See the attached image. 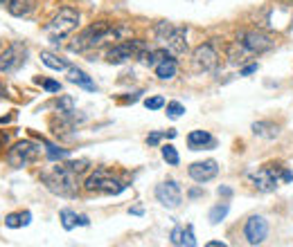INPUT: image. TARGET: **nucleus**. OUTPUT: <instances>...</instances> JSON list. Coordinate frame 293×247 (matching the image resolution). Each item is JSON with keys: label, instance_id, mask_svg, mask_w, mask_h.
<instances>
[{"label": "nucleus", "instance_id": "obj_1", "mask_svg": "<svg viewBox=\"0 0 293 247\" xmlns=\"http://www.w3.org/2000/svg\"><path fill=\"white\" fill-rule=\"evenodd\" d=\"M131 39V27L129 25H111V23H95V25L86 27L77 39L68 45L70 52H88L92 48H100V45L109 43V41H129Z\"/></svg>", "mask_w": 293, "mask_h": 247}, {"label": "nucleus", "instance_id": "obj_2", "mask_svg": "<svg viewBox=\"0 0 293 247\" xmlns=\"http://www.w3.org/2000/svg\"><path fill=\"white\" fill-rule=\"evenodd\" d=\"M41 182L45 184L48 191H52L54 195H61V198H74L79 191L77 173H74L66 162H59L57 166L43 171L41 173Z\"/></svg>", "mask_w": 293, "mask_h": 247}, {"label": "nucleus", "instance_id": "obj_3", "mask_svg": "<svg viewBox=\"0 0 293 247\" xmlns=\"http://www.w3.org/2000/svg\"><path fill=\"white\" fill-rule=\"evenodd\" d=\"M79 25V12L72 7H61L57 14H54V18L45 25V34H48L50 41H54V43H59L61 39H66L68 34H72L74 30H77Z\"/></svg>", "mask_w": 293, "mask_h": 247}, {"label": "nucleus", "instance_id": "obj_4", "mask_svg": "<svg viewBox=\"0 0 293 247\" xmlns=\"http://www.w3.org/2000/svg\"><path fill=\"white\" fill-rule=\"evenodd\" d=\"M41 155V144L30 142V139H23V142H16L12 148L7 151V162L14 169H23V166L36 162Z\"/></svg>", "mask_w": 293, "mask_h": 247}, {"label": "nucleus", "instance_id": "obj_5", "mask_svg": "<svg viewBox=\"0 0 293 247\" xmlns=\"http://www.w3.org/2000/svg\"><path fill=\"white\" fill-rule=\"evenodd\" d=\"M83 189L86 191H97V193H104V195H118L127 189V184L120 182L118 178L109 175L106 169H97L90 178L83 182Z\"/></svg>", "mask_w": 293, "mask_h": 247}, {"label": "nucleus", "instance_id": "obj_6", "mask_svg": "<svg viewBox=\"0 0 293 247\" xmlns=\"http://www.w3.org/2000/svg\"><path fill=\"white\" fill-rule=\"evenodd\" d=\"M147 50V45L142 43V41H122V43L113 45V48L109 50V54H106V61L113 63V65H120L124 61H129V59H136L140 57L142 52Z\"/></svg>", "mask_w": 293, "mask_h": 247}, {"label": "nucleus", "instance_id": "obj_7", "mask_svg": "<svg viewBox=\"0 0 293 247\" xmlns=\"http://www.w3.org/2000/svg\"><path fill=\"white\" fill-rule=\"evenodd\" d=\"M237 43L244 45V50H248L250 54H262V52H268L275 45V41L268 34H264V32H241L237 36Z\"/></svg>", "mask_w": 293, "mask_h": 247}, {"label": "nucleus", "instance_id": "obj_8", "mask_svg": "<svg viewBox=\"0 0 293 247\" xmlns=\"http://www.w3.org/2000/svg\"><path fill=\"white\" fill-rule=\"evenodd\" d=\"M192 63H194V70H197V72H212V70H217V65H219V54L212 48V43H203L194 50Z\"/></svg>", "mask_w": 293, "mask_h": 247}, {"label": "nucleus", "instance_id": "obj_9", "mask_svg": "<svg viewBox=\"0 0 293 247\" xmlns=\"http://www.w3.org/2000/svg\"><path fill=\"white\" fill-rule=\"evenodd\" d=\"M27 50L23 43H12L3 54H0V74H7L18 70L23 63H25Z\"/></svg>", "mask_w": 293, "mask_h": 247}, {"label": "nucleus", "instance_id": "obj_10", "mask_svg": "<svg viewBox=\"0 0 293 247\" xmlns=\"http://www.w3.org/2000/svg\"><path fill=\"white\" fill-rule=\"evenodd\" d=\"M244 236L250 245H259L266 240L268 236V222L264 216H253L246 220V227H244Z\"/></svg>", "mask_w": 293, "mask_h": 247}, {"label": "nucleus", "instance_id": "obj_11", "mask_svg": "<svg viewBox=\"0 0 293 247\" xmlns=\"http://www.w3.org/2000/svg\"><path fill=\"white\" fill-rule=\"evenodd\" d=\"M156 198L165 207L176 209L180 204V200H183V195H180V186L174 180H165V182H160L156 186Z\"/></svg>", "mask_w": 293, "mask_h": 247}, {"label": "nucleus", "instance_id": "obj_12", "mask_svg": "<svg viewBox=\"0 0 293 247\" xmlns=\"http://www.w3.org/2000/svg\"><path fill=\"white\" fill-rule=\"evenodd\" d=\"M187 173H189V178H192L194 182L203 184V182H210L212 178H217V173H219V164H217L215 160L194 162V164L187 169Z\"/></svg>", "mask_w": 293, "mask_h": 247}, {"label": "nucleus", "instance_id": "obj_13", "mask_svg": "<svg viewBox=\"0 0 293 247\" xmlns=\"http://www.w3.org/2000/svg\"><path fill=\"white\" fill-rule=\"evenodd\" d=\"M162 43L167 45V52L183 54L185 50H187V32H185L183 27H174V30H171V34L167 36Z\"/></svg>", "mask_w": 293, "mask_h": 247}, {"label": "nucleus", "instance_id": "obj_14", "mask_svg": "<svg viewBox=\"0 0 293 247\" xmlns=\"http://www.w3.org/2000/svg\"><path fill=\"white\" fill-rule=\"evenodd\" d=\"M253 184L257 186L259 191L268 193V191H273L277 186V173L273 169H268V166H264V169H259L257 173L253 175Z\"/></svg>", "mask_w": 293, "mask_h": 247}, {"label": "nucleus", "instance_id": "obj_15", "mask_svg": "<svg viewBox=\"0 0 293 247\" xmlns=\"http://www.w3.org/2000/svg\"><path fill=\"white\" fill-rule=\"evenodd\" d=\"M215 137H212L208 130H192L187 135V146L192 151H201V148H212L215 146Z\"/></svg>", "mask_w": 293, "mask_h": 247}, {"label": "nucleus", "instance_id": "obj_16", "mask_svg": "<svg viewBox=\"0 0 293 247\" xmlns=\"http://www.w3.org/2000/svg\"><path fill=\"white\" fill-rule=\"evenodd\" d=\"M169 240H171V245H176V247H194L197 245L192 227H174L169 234Z\"/></svg>", "mask_w": 293, "mask_h": 247}, {"label": "nucleus", "instance_id": "obj_17", "mask_svg": "<svg viewBox=\"0 0 293 247\" xmlns=\"http://www.w3.org/2000/svg\"><path fill=\"white\" fill-rule=\"evenodd\" d=\"M5 7H7V12L12 14V16L23 18V16H30L36 5H34V0H7Z\"/></svg>", "mask_w": 293, "mask_h": 247}, {"label": "nucleus", "instance_id": "obj_18", "mask_svg": "<svg viewBox=\"0 0 293 247\" xmlns=\"http://www.w3.org/2000/svg\"><path fill=\"white\" fill-rule=\"evenodd\" d=\"M176 70H178L176 59L167 57V59H162V61L156 65V77L162 79V81H167V79H174L176 77Z\"/></svg>", "mask_w": 293, "mask_h": 247}, {"label": "nucleus", "instance_id": "obj_19", "mask_svg": "<svg viewBox=\"0 0 293 247\" xmlns=\"http://www.w3.org/2000/svg\"><path fill=\"white\" fill-rule=\"evenodd\" d=\"M68 81L77 83V86L86 88V90H95V83L90 81V77H88L83 70H79V68H70V70H68Z\"/></svg>", "mask_w": 293, "mask_h": 247}, {"label": "nucleus", "instance_id": "obj_20", "mask_svg": "<svg viewBox=\"0 0 293 247\" xmlns=\"http://www.w3.org/2000/svg\"><path fill=\"white\" fill-rule=\"evenodd\" d=\"M41 61L48 65L50 70H68V68H70L66 59L57 57V54H52V52H41Z\"/></svg>", "mask_w": 293, "mask_h": 247}, {"label": "nucleus", "instance_id": "obj_21", "mask_svg": "<svg viewBox=\"0 0 293 247\" xmlns=\"http://www.w3.org/2000/svg\"><path fill=\"white\" fill-rule=\"evenodd\" d=\"M32 220V213L30 211H23V213H9L7 218H5V225L12 227V229H16V227H25L30 225Z\"/></svg>", "mask_w": 293, "mask_h": 247}, {"label": "nucleus", "instance_id": "obj_22", "mask_svg": "<svg viewBox=\"0 0 293 247\" xmlns=\"http://www.w3.org/2000/svg\"><path fill=\"white\" fill-rule=\"evenodd\" d=\"M253 133L259 135V137L273 139V137H277V126L271 122H257V124H253Z\"/></svg>", "mask_w": 293, "mask_h": 247}, {"label": "nucleus", "instance_id": "obj_23", "mask_svg": "<svg viewBox=\"0 0 293 247\" xmlns=\"http://www.w3.org/2000/svg\"><path fill=\"white\" fill-rule=\"evenodd\" d=\"M59 218H61V225H63V229H74L77 227V213L72 211V209H61L59 211Z\"/></svg>", "mask_w": 293, "mask_h": 247}, {"label": "nucleus", "instance_id": "obj_24", "mask_svg": "<svg viewBox=\"0 0 293 247\" xmlns=\"http://www.w3.org/2000/svg\"><path fill=\"white\" fill-rule=\"evenodd\" d=\"M160 153H162V160L167 162V164H171V166H176L180 162V157H178V151H176L171 144H165V146L160 148Z\"/></svg>", "mask_w": 293, "mask_h": 247}, {"label": "nucleus", "instance_id": "obj_25", "mask_svg": "<svg viewBox=\"0 0 293 247\" xmlns=\"http://www.w3.org/2000/svg\"><path fill=\"white\" fill-rule=\"evenodd\" d=\"M228 202H223V204H217V207H212V211H210V222L212 225H219V222L223 220V218L228 216Z\"/></svg>", "mask_w": 293, "mask_h": 247}, {"label": "nucleus", "instance_id": "obj_26", "mask_svg": "<svg viewBox=\"0 0 293 247\" xmlns=\"http://www.w3.org/2000/svg\"><path fill=\"white\" fill-rule=\"evenodd\" d=\"M183 113H185L183 104H178V101H169V104H167V117L169 119H178Z\"/></svg>", "mask_w": 293, "mask_h": 247}, {"label": "nucleus", "instance_id": "obj_27", "mask_svg": "<svg viewBox=\"0 0 293 247\" xmlns=\"http://www.w3.org/2000/svg\"><path fill=\"white\" fill-rule=\"evenodd\" d=\"M59 113H61V115H72L74 113V101H72V97L63 95L61 99H59Z\"/></svg>", "mask_w": 293, "mask_h": 247}, {"label": "nucleus", "instance_id": "obj_28", "mask_svg": "<svg viewBox=\"0 0 293 247\" xmlns=\"http://www.w3.org/2000/svg\"><path fill=\"white\" fill-rule=\"evenodd\" d=\"M45 148H48V157H50V160H61V157L68 155L66 148H57V146H52V144H45Z\"/></svg>", "mask_w": 293, "mask_h": 247}, {"label": "nucleus", "instance_id": "obj_29", "mask_svg": "<svg viewBox=\"0 0 293 247\" xmlns=\"http://www.w3.org/2000/svg\"><path fill=\"white\" fill-rule=\"evenodd\" d=\"M66 164L70 166V169H72L77 175H81L83 171L88 169V164H90V162H88V160H77V162H66Z\"/></svg>", "mask_w": 293, "mask_h": 247}, {"label": "nucleus", "instance_id": "obj_30", "mask_svg": "<svg viewBox=\"0 0 293 247\" xmlns=\"http://www.w3.org/2000/svg\"><path fill=\"white\" fill-rule=\"evenodd\" d=\"M145 106L149 110H160L162 106H165V99H162V97H149L145 101Z\"/></svg>", "mask_w": 293, "mask_h": 247}, {"label": "nucleus", "instance_id": "obj_31", "mask_svg": "<svg viewBox=\"0 0 293 247\" xmlns=\"http://www.w3.org/2000/svg\"><path fill=\"white\" fill-rule=\"evenodd\" d=\"M162 137H167V133H151V135L147 137V144H149V146H156V144L160 142Z\"/></svg>", "mask_w": 293, "mask_h": 247}, {"label": "nucleus", "instance_id": "obj_32", "mask_svg": "<svg viewBox=\"0 0 293 247\" xmlns=\"http://www.w3.org/2000/svg\"><path fill=\"white\" fill-rule=\"evenodd\" d=\"M43 88L48 92H59V90H61V86H59L57 81H43Z\"/></svg>", "mask_w": 293, "mask_h": 247}, {"label": "nucleus", "instance_id": "obj_33", "mask_svg": "<svg viewBox=\"0 0 293 247\" xmlns=\"http://www.w3.org/2000/svg\"><path fill=\"white\" fill-rule=\"evenodd\" d=\"M253 72H257V63H253V65H246V68H241V77H248V74H253Z\"/></svg>", "mask_w": 293, "mask_h": 247}, {"label": "nucleus", "instance_id": "obj_34", "mask_svg": "<svg viewBox=\"0 0 293 247\" xmlns=\"http://www.w3.org/2000/svg\"><path fill=\"white\" fill-rule=\"evenodd\" d=\"M88 222H90V220H88V216H83V213H79V216H77V225L88 227Z\"/></svg>", "mask_w": 293, "mask_h": 247}, {"label": "nucleus", "instance_id": "obj_35", "mask_svg": "<svg viewBox=\"0 0 293 247\" xmlns=\"http://www.w3.org/2000/svg\"><path fill=\"white\" fill-rule=\"evenodd\" d=\"M282 180H284V182H291L293 173H291V171H282Z\"/></svg>", "mask_w": 293, "mask_h": 247}, {"label": "nucleus", "instance_id": "obj_36", "mask_svg": "<svg viewBox=\"0 0 293 247\" xmlns=\"http://www.w3.org/2000/svg\"><path fill=\"white\" fill-rule=\"evenodd\" d=\"M217 193H219V195H230L232 191L228 189V186H219V189H217Z\"/></svg>", "mask_w": 293, "mask_h": 247}, {"label": "nucleus", "instance_id": "obj_37", "mask_svg": "<svg viewBox=\"0 0 293 247\" xmlns=\"http://www.w3.org/2000/svg\"><path fill=\"white\" fill-rule=\"evenodd\" d=\"M226 243H219V240H210V243H208V247H223Z\"/></svg>", "mask_w": 293, "mask_h": 247}, {"label": "nucleus", "instance_id": "obj_38", "mask_svg": "<svg viewBox=\"0 0 293 247\" xmlns=\"http://www.w3.org/2000/svg\"><path fill=\"white\" fill-rule=\"evenodd\" d=\"M131 213H133V216H140V213H142V207H133Z\"/></svg>", "mask_w": 293, "mask_h": 247}, {"label": "nucleus", "instance_id": "obj_39", "mask_svg": "<svg viewBox=\"0 0 293 247\" xmlns=\"http://www.w3.org/2000/svg\"><path fill=\"white\" fill-rule=\"evenodd\" d=\"M189 195H192V198H197V195H201V191H199V189H192V191H189Z\"/></svg>", "mask_w": 293, "mask_h": 247}, {"label": "nucleus", "instance_id": "obj_40", "mask_svg": "<svg viewBox=\"0 0 293 247\" xmlns=\"http://www.w3.org/2000/svg\"><path fill=\"white\" fill-rule=\"evenodd\" d=\"M5 3H7V0H0V5H5Z\"/></svg>", "mask_w": 293, "mask_h": 247}]
</instances>
